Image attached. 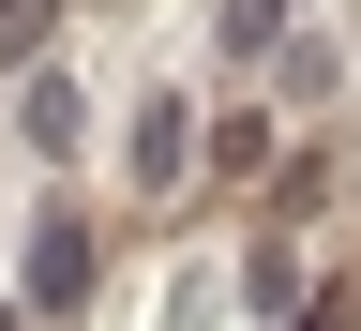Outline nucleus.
<instances>
[{
    "label": "nucleus",
    "mask_w": 361,
    "mask_h": 331,
    "mask_svg": "<svg viewBox=\"0 0 361 331\" xmlns=\"http://www.w3.org/2000/svg\"><path fill=\"white\" fill-rule=\"evenodd\" d=\"M180 136H196V106H180V90H166V106L135 121V181H180Z\"/></svg>",
    "instance_id": "obj_1"
}]
</instances>
